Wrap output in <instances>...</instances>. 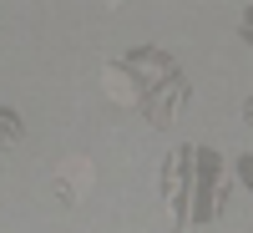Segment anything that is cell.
Instances as JSON below:
<instances>
[{
	"label": "cell",
	"instance_id": "obj_1",
	"mask_svg": "<svg viewBox=\"0 0 253 233\" xmlns=\"http://www.w3.org/2000/svg\"><path fill=\"white\" fill-rule=\"evenodd\" d=\"M91 183H96V167H91V157H66L56 167V198L61 203H81L91 193Z\"/></svg>",
	"mask_w": 253,
	"mask_h": 233
},
{
	"label": "cell",
	"instance_id": "obj_2",
	"mask_svg": "<svg viewBox=\"0 0 253 233\" xmlns=\"http://www.w3.org/2000/svg\"><path fill=\"white\" fill-rule=\"evenodd\" d=\"M101 81H107V87H112V101H126V107H132V101H142V96H147V81H137V76H132V66H126V61H112V66L101 71Z\"/></svg>",
	"mask_w": 253,
	"mask_h": 233
},
{
	"label": "cell",
	"instance_id": "obj_3",
	"mask_svg": "<svg viewBox=\"0 0 253 233\" xmlns=\"http://www.w3.org/2000/svg\"><path fill=\"white\" fill-rule=\"evenodd\" d=\"M15 137H20V122H15L10 112H0V147H10Z\"/></svg>",
	"mask_w": 253,
	"mask_h": 233
},
{
	"label": "cell",
	"instance_id": "obj_4",
	"mask_svg": "<svg viewBox=\"0 0 253 233\" xmlns=\"http://www.w3.org/2000/svg\"><path fill=\"white\" fill-rule=\"evenodd\" d=\"M243 117H248V122H253V101H248V112H243Z\"/></svg>",
	"mask_w": 253,
	"mask_h": 233
}]
</instances>
